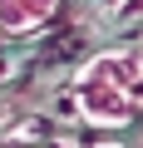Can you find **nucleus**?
Instances as JSON below:
<instances>
[{"label": "nucleus", "instance_id": "1", "mask_svg": "<svg viewBox=\"0 0 143 148\" xmlns=\"http://www.w3.org/2000/svg\"><path fill=\"white\" fill-rule=\"evenodd\" d=\"M143 79V64L123 49H109L99 59H89L74 79V104L89 123H104V128H123L133 119V89Z\"/></svg>", "mask_w": 143, "mask_h": 148}, {"label": "nucleus", "instance_id": "2", "mask_svg": "<svg viewBox=\"0 0 143 148\" xmlns=\"http://www.w3.org/2000/svg\"><path fill=\"white\" fill-rule=\"evenodd\" d=\"M59 10V0H0V30L5 35H30Z\"/></svg>", "mask_w": 143, "mask_h": 148}]
</instances>
